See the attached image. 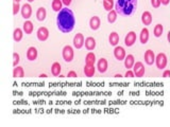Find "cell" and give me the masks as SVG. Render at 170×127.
Segmentation results:
<instances>
[{"label": "cell", "mask_w": 170, "mask_h": 127, "mask_svg": "<svg viewBox=\"0 0 170 127\" xmlns=\"http://www.w3.org/2000/svg\"><path fill=\"white\" fill-rule=\"evenodd\" d=\"M62 5H63V2L61 0H53L52 1V10L54 12H60L62 10Z\"/></svg>", "instance_id": "obj_28"}, {"label": "cell", "mask_w": 170, "mask_h": 127, "mask_svg": "<svg viewBox=\"0 0 170 127\" xmlns=\"http://www.w3.org/2000/svg\"><path fill=\"white\" fill-rule=\"evenodd\" d=\"M135 42H136V33L133 31L129 32L128 35H127L126 38H124V44H126V46L132 47L133 45L135 44Z\"/></svg>", "instance_id": "obj_8"}, {"label": "cell", "mask_w": 170, "mask_h": 127, "mask_svg": "<svg viewBox=\"0 0 170 127\" xmlns=\"http://www.w3.org/2000/svg\"><path fill=\"white\" fill-rule=\"evenodd\" d=\"M84 73L86 76L92 77L95 74V66H90V65H85L84 67Z\"/></svg>", "instance_id": "obj_25"}, {"label": "cell", "mask_w": 170, "mask_h": 127, "mask_svg": "<svg viewBox=\"0 0 170 127\" xmlns=\"http://www.w3.org/2000/svg\"><path fill=\"white\" fill-rule=\"evenodd\" d=\"M100 18H99L98 16H94L90 18L89 20V25H90V29L94 30V31H96V30H98L99 28H100Z\"/></svg>", "instance_id": "obj_12"}, {"label": "cell", "mask_w": 170, "mask_h": 127, "mask_svg": "<svg viewBox=\"0 0 170 127\" xmlns=\"http://www.w3.org/2000/svg\"><path fill=\"white\" fill-rule=\"evenodd\" d=\"M13 38H14L15 42H20L23 39V30L17 28V29L14 30V33H13Z\"/></svg>", "instance_id": "obj_26"}, {"label": "cell", "mask_w": 170, "mask_h": 127, "mask_svg": "<svg viewBox=\"0 0 170 127\" xmlns=\"http://www.w3.org/2000/svg\"><path fill=\"white\" fill-rule=\"evenodd\" d=\"M155 65L160 70H164L167 66V56L165 53H158L155 57Z\"/></svg>", "instance_id": "obj_3"}, {"label": "cell", "mask_w": 170, "mask_h": 127, "mask_svg": "<svg viewBox=\"0 0 170 127\" xmlns=\"http://www.w3.org/2000/svg\"><path fill=\"white\" fill-rule=\"evenodd\" d=\"M115 6V3H114V0H103V8L106 11H112V8Z\"/></svg>", "instance_id": "obj_30"}, {"label": "cell", "mask_w": 170, "mask_h": 127, "mask_svg": "<svg viewBox=\"0 0 170 127\" xmlns=\"http://www.w3.org/2000/svg\"><path fill=\"white\" fill-rule=\"evenodd\" d=\"M139 39L143 45H146L149 40V30L147 28H144L141 32V36H139Z\"/></svg>", "instance_id": "obj_16"}, {"label": "cell", "mask_w": 170, "mask_h": 127, "mask_svg": "<svg viewBox=\"0 0 170 127\" xmlns=\"http://www.w3.org/2000/svg\"><path fill=\"white\" fill-rule=\"evenodd\" d=\"M163 77H168L170 76V70H165L164 72H163Z\"/></svg>", "instance_id": "obj_36"}, {"label": "cell", "mask_w": 170, "mask_h": 127, "mask_svg": "<svg viewBox=\"0 0 170 127\" xmlns=\"http://www.w3.org/2000/svg\"><path fill=\"white\" fill-rule=\"evenodd\" d=\"M168 42H170V31L168 32Z\"/></svg>", "instance_id": "obj_39"}, {"label": "cell", "mask_w": 170, "mask_h": 127, "mask_svg": "<svg viewBox=\"0 0 170 127\" xmlns=\"http://www.w3.org/2000/svg\"><path fill=\"white\" fill-rule=\"evenodd\" d=\"M27 58L29 61H35L37 58V50L34 47H30L27 51Z\"/></svg>", "instance_id": "obj_15"}, {"label": "cell", "mask_w": 170, "mask_h": 127, "mask_svg": "<svg viewBox=\"0 0 170 127\" xmlns=\"http://www.w3.org/2000/svg\"><path fill=\"white\" fill-rule=\"evenodd\" d=\"M40 77H46V76H47V75H46V74H40Z\"/></svg>", "instance_id": "obj_40"}, {"label": "cell", "mask_w": 170, "mask_h": 127, "mask_svg": "<svg viewBox=\"0 0 170 127\" xmlns=\"http://www.w3.org/2000/svg\"><path fill=\"white\" fill-rule=\"evenodd\" d=\"M46 16H47L46 8H38L37 12H36V18H37V20L44 21L45 19H46Z\"/></svg>", "instance_id": "obj_21"}, {"label": "cell", "mask_w": 170, "mask_h": 127, "mask_svg": "<svg viewBox=\"0 0 170 127\" xmlns=\"http://www.w3.org/2000/svg\"><path fill=\"white\" fill-rule=\"evenodd\" d=\"M133 72H134V74L136 77L144 76V75H145V72H146V69H145L144 64L141 63V62H137V63H135L134 66H133Z\"/></svg>", "instance_id": "obj_4"}, {"label": "cell", "mask_w": 170, "mask_h": 127, "mask_svg": "<svg viewBox=\"0 0 170 127\" xmlns=\"http://www.w3.org/2000/svg\"><path fill=\"white\" fill-rule=\"evenodd\" d=\"M134 76H135V74H134V72H133V71L128 70L126 72V77H134Z\"/></svg>", "instance_id": "obj_34"}, {"label": "cell", "mask_w": 170, "mask_h": 127, "mask_svg": "<svg viewBox=\"0 0 170 127\" xmlns=\"http://www.w3.org/2000/svg\"><path fill=\"white\" fill-rule=\"evenodd\" d=\"M61 65H60L59 63H53L52 67H51V73H52L54 76H57V75H60V73H61Z\"/></svg>", "instance_id": "obj_23"}, {"label": "cell", "mask_w": 170, "mask_h": 127, "mask_svg": "<svg viewBox=\"0 0 170 127\" xmlns=\"http://www.w3.org/2000/svg\"><path fill=\"white\" fill-rule=\"evenodd\" d=\"M135 62H134V56L132 54H129L128 56H126L124 58V67H126L128 70H130L131 68H133Z\"/></svg>", "instance_id": "obj_19"}, {"label": "cell", "mask_w": 170, "mask_h": 127, "mask_svg": "<svg viewBox=\"0 0 170 127\" xmlns=\"http://www.w3.org/2000/svg\"><path fill=\"white\" fill-rule=\"evenodd\" d=\"M85 48L88 51H92L96 48V39L94 37H87L85 39Z\"/></svg>", "instance_id": "obj_17"}, {"label": "cell", "mask_w": 170, "mask_h": 127, "mask_svg": "<svg viewBox=\"0 0 170 127\" xmlns=\"http://www.w3.org/2000/svg\"><path fill=\"white\" fill-rule=\"evenodd\" d=\"M19 8H20L19 2H14V5H13V14L16 15L17 13L19 12Z\"/></svg>", "instance_id": "obj_32"}, {"label": "cell", "mask_w": 170, "mask_h": 127, "mask_svg": "<svg viewBox=\"0 0 170 127\" xmlns=\"http://www.w3.org/2000/svg\"><path fill=\"white\" fill-rule=\"evenodd\" d=\"M21 0H14V2H20Z\"/></svg>", "instance_id": "obj_41"}, {"label": "cell", "mask_w": 170, "mask_h": 127, "mask_svg": "<svg viewBox=\"0 0 170 127\" xmlns=\"http://www.w3.org/2000/svg\"><path fill=\"white\" fill-rule=\"evenodd\" d=\"M141 21H143V23L145 25H150L152 22V15L150 12H148V11H146V12L143 13V15H141Z\"/></svg>", "instance_id": "obj_14"}, {"label": "cell", "mask_w": 170, "mask_h": 127, "mask_svg": "<svg viewBox=\"0 0 170 127\" xmlns=\"http://www.w3.org/2000/svg\"><path fill=\"white\" fill-rule=\"evenodd\" d=\"M13 76L14 77H23L25 76V71L23 67L16 66L13 70Z\"/></svg>", "instance_id": "obj_22"}, {"label": "cell", "mask_w": 170, "mask_h": 127, "mask_svg": "<svg viewBox=\"0 0 170 127\" xmlns=\"http://www.w3.org/2000/svg\"><path fill=\"white\" fill-rule=\"evenodd\" d=\"M84 44H85V40H84V36H83V34H81V33L76 34V36H75V38H74L75 48L81 49L83 46H84Z\"/></svg>", "instance_id": "obj_6"}, {"label": "cell", "mask_w": 170, "mask_h": 127, "mask_svg": "<svg viewBox=\"0 0 170 127\" xmlns=\"http://www.w3.org/2000/svg\"><path fill=\"white\" fill-rule=\"evenodd\" d=\"M116 19H117V12L115 10L109 11V14H107V21L109 23H113L116 21Z\"/></svg>", "instance_id": "obj_27"}, {"label": "cell", "mask_w": 170, "mask_h": 127, "mask_svg": "<svg viewBox=\"0 0 170 127\" xmlns=\"http://www.w3.org/2000/svg\"><path fill=\"white\" fill-rule=\"evenodd\" d=\"M109 42L111 44V46L116 47L118 45V42H119V35L116 32H112L109 36Z\"/></svg>", "instance_id": "obj_18"}, {"label": "cell", "mask_w": 170, "mask_h": 127, "mask_svg": "<svg viewBox=\"0 0 170 127\" xmlns=\"http://www.w3.org/2000/svg\"><path fill=\"white\" fill-rule=\"evenodd\" d=\"M95 63H96V55H95V53L92 52L87 53V55L85 57V65L95 66Z\"/></svg>", "instance_id": "obj_20"}, {"label": "cell", "mask_w": 170, "mask_h": 127, "mask_svg": "<svg viewBox=\"0 0 170 127\" xmlns=\"http://www.w3.org/2000/svg\"><path fill=\"white\" fill-rule=\"evenodd\" d=\"M163 32H164V27H163L161 23L156 25L155 28H154V36H155V37H161Z\"/></svg>", "instance_id": "obj_29"}, {"label": "cell", "mask_w": 170, "mask_h": 127, "mask_svg": "<svg viewBox=\"0 0 170 127\" xmlns=\"http://www.w3.org/2000/svg\"><path fill=\"white\" fill-rule=\"evenodd\" d=\"M63 58L65 62L70 63L74 59V49L70 46H65L63 49Z\"/></svg>", "instance_id": "obj_5"}, {"label": "cell", "mask_w": 170, "mask_h": 127, "mask_svg": "<svg viewBox=\"0 0 170 127\" xmlns=\"http://www.w3.org/2000/svg\"><path fill=\"white\" fill-rule=\"evenodd\" d=\"M97 68H98L99 72L100 73H104L106 72L107 70V61L105 58H100L98 61V64H97Z\"/></svg>", "instance_id": "obj_13"}, {"label": "cell", "mask_w": 170, "mask_h": 127, "mask_svg": "<svg viewBox=\"0 0 170 127\" xmlns=\"http://www.w3.org/2000/svg\"><path fill=\"white\" fill-rule=\"evenodd\" d=\"M161 3H162V2H161V0H151L152 6H153V8H160Z\"/></svg>", "instance_id": "obj_33"}, {"label": "cell", "mask_w": 170, "mask_h": 127, "mask_svg": "<svg viewBox=\"0 0 170 127\" xmlns=\"http://www.w3.org/2000/svg\"><path fill=\"white\" fill-rule=\"evenodd\" d=\"M36 34H37L38 40H40V42H45V40H47L49 37V31H48V29L45 27L40 28V29L37 30V33Z\"/></svg>", "instance_id": "obj_9"}, {"label": "cell", "mask_w": 170, "mask_h": 127, "mask_svg": "<svg viewBox=\"0 0 170 127\" xmlns=\"http://www.w3.org/2000/svg\"><path fill=\"white\" fill-rule=\"evenodd\" d=\"M76 25L74 12L70 8H64L59 12L57 16V25L59 30L63 33H70Z\"/></svg>", "instance_id": "obj_1"}, {"label": "cell", "mask_w": 170, "mask_h": 127, "mask_svg": "<svg viewBox=\"0 0 170 127\" xmlns=\"http://www.w3.org/2000/svg\"><path fill=\"white\" fill-rule=\"evenodd\" d=\"M68 77H77V73L75 72V71H70V72H68Z\"/></svg>", "instance_id": "obj_35"}, {"label": "cell", "mask_w": 170, "mask_h": 127, "mask_svg": "<svg viewBox=\"0 0 170 127\" xmlns=\"http://www.w3.org/2000/svg\"><path fill=\"white\" fill-rule=\"evenodd\" d=\"M28 1H29V2H32V1H34V0H28Z\"/></svg>", "instance_id": "obj_42"}, {"label": "cell", "mask_w": 170, "mask_h": 127, "mask_svg": "<svg viewBox=\"0 0 170 127\" xmlns=\"http://www.w3.org/2000/svg\"><path fill=\"white\" fill-rule=\"evenodd\" d=\"M114 55H115L117 61H123L126 58V51H124V49L122 47L116 46L115 49H114Z\"/></svg>", "instance_id": "obj_7"}, {"label": "cell", "mask_w": 170, "mask_h": 127, "mask_svg": "<svg viewBox=\"0 0 170 127\" xmlns=\"http://www.w3.org/2000/svg\"><path fill=\"white\" fill-rule=\"evenodd\" d=\"M23 32L26 34H31L33 32V23L30 20H27L23 23Z\"/></svg>", "instance_id": "obj_24"}, {"label": "cell", "mask_w": 170, "mask_h": 127, "mask_svg": "<svg viewBox=\"0 0 170 127\" xmlns=\"http://www.w3.org/2000/svg\"><path fill=\"white\" fill-rule=\"evenodd\" d=\"M19 58H20V57H19L18 53H14V54H13V66H14V67H16L17 65H18Z\"/></svg>", "instance_id": "obj_31"}, {"label": "cell", "mask_w": 170, "mask_h": 127, "mask_svg": "<svg viewBox=\"0 0 170 127\" xmlns=\"http://www.w3.org/2000/svg\"><path fill=\"white\" fill-rule=\"evenodd\" d=\"M137 0H117L115 3V11L117 14L130 16L136 11Z\"/></svg>", "instance_id": "obj_2"}, {"label": "cell", "mask_w": 170, "mask_h": 127, "mask_svg": "<svg viewBox=\"0 0 170 127\" xmlns=\"http://www.w3.org/2000/svg\"><path fill=\"white\" fill-rule=\"evenodd\" d=\"M21 15L25 19H29L32 15V8L29 3H25L21 8Z\"/></svg>", "instance_id": "obj_11"}, {"label": "cell", "mask_w": 170, "mask_h": 127, "mask_svg": "<svg viewBox=\"0 0 170 127\" xmlns=\"http://www.w3.org/2000/svg\"><path fill=\"white\" fill-rule=\"evenodd\" d=\"M161 2H162V4H164V5H167L170 2V0H161Z\"/></svg>", "instance_id": "obj_38"}, {"label": "cell", "mask_w": 170, "mask_h": 127, "mask_svg": "<svg viewBox=\"0 0 170 127\" xmlns=\"http://www.w3.org/2000/svg\"><path fill=\"white\" fill-rule=\"evenodd\" d=\"M155 54H154V52L152 50H147L145 53V62L147 65H149V66H151V65H153L155 63Z\"/></svg>", "instance_id": "obj_10"}, {"label": "cell", "mask_w": 170, "mask_h": 127, "mask_svg": "<svg viewBox=\"0 0 170 127\" xmlns=\"http://www.w3.org/2000/svg\"><path fill=\"white\" fill-rule=\"evenodd\" d=\"M62 2L68 8V5H70V3H71V0H62Z\"/></svg>", "instance_id": "obj_37"}]
</instances>
